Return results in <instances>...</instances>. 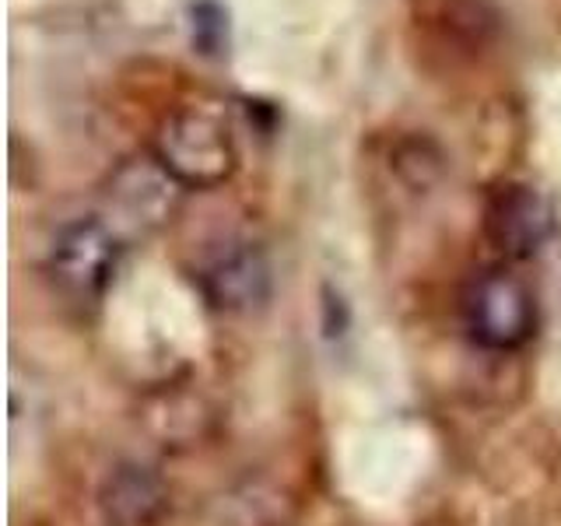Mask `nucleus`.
<instances>
[{"mask_svg": "<svg viewBox=\"0 0 561 526\" xmlns=\"http://www.w3.org/2000/svg\"><path fill=\"white\" fill-rule=\"evenodd\" d=\"M151 155L183 190H215L232 180L239 165L228 123L201 105H180L158 123Z\"/></svg>", "mask_w": 561, "mask_h": 526, "instance_id": "f257e3e1", "label": "nucleus"}, {"mask_svg": "<svg viewBox=\"0 0 561 526\" xmlns=\"http://www.w3.org/2000/svg\"><path fill=\"white\" fill-rule=\"evenodd\" d=\"M463 327L478 347L508 355L530 344L537 333V298L519 274L491 267L467 285Z\"/></svg>", "mask_w": 561, "mask_h": 526, "instance_id": "f03ea898", "label": "nucleus"}, {"mask_svg": "<svg viewBox=\"0 0 561 526\" xmlns=\"http://www.w3.org/2000/svg\"><path fill=\"white\" fill-rule=\"evenodd\" d=\"M119 232L102 218H75L49 242L46 274L70 302H99L119 271Z\"/></svg>", "mask_w": 561, "mask_h": 526, "instance_id": "7ed1b4c3", "label": "nucleus"}, {"mask_svg": "<svg viewBox=\"0 0 561 526\" xmlns=\"http://www.w3.org/2000/svg\"><path fill=\"white\" fill-rule=\"evenodd\" d=\"M197 285L210 309L242 316L271 298V263L256 242L228 239L197 267Z\"/></svg>", "mask_w": 561, "mask_h": 526, "instance_id": "20e7f679", "label": "nucleus"}, {"mask_svg": "<svg viewBox=\"0 0 561 526\" xmlns=\"http://www.w3.org/2000/svg\"><path fill=\"white\" fill-rule=\"evenodd\" d=\"M488 242L508 260H534L554 236V207L530 183H505L484 210Z\"/></svg>", "mask_w": 561, "mask_h": 526, "instance_id": "39448f33", "label": "nucleus"}, {"mask_svg": "<svg viewBox=\"0 0 561 526\" xmlns=\"http://www.w3.org/2000/svg\"><path fill=\"white\" fill-rule=\"evenodd\" d=\"M99 508L110 526H154L169 508V484L148 464H116L102 478Z\"/></svg>", "mask_w": 561, "mask_h": 526, "instance_id": "423d86ee", "label": "nucleus"}, {"mask_svg": "<svg viewBox=\"0 0 561 526\" xmlns=\"http://www.w3.org/2000/svg\"><path fill=\"white\" fill-rule=\"evenodd\" d=\"M183 186L154 162V155L145 162H130L113 175L110 201L119 207L123 221L137 225L140 232H154L165 221H172L175 207H180Z\"/></svg>", "mask_w": 561, "mask_h": 526, "instance_id": "0eeeda50", "label": "nucleus"}, {"mask_svg": "<svg viewBox=\"0 0 561 526\" xmlns=\"http://www.w3.org/2000/svg\"><path fill=\"white\" fill-rule=\"evenodd\" d=\"M145 421H148L151 435L162 438V446H197L207 435L215 414H210L201 393L169 390V393H158L148 400Z\"/></svg>", "mask_w": 561, "mask_h": 526, "instance_id": "6e6552de", "label": "nucleus"}, {"mask_svg": "<svg viewBox=\"0 0 561 526\" xmlns=\"http://www.w3.org/2000/svg\"><path fill=\"white\" fill-rule=\"evenodd\" d=\"M193 43L201 46V53L215 57L221 46H228V14L218 0H201L193 4Z\"/></svg>", "mask_w": 561, "mask_h": 526, "instance_id": "1a4fd4ad", "label": "nucleus"}]
</instances>
